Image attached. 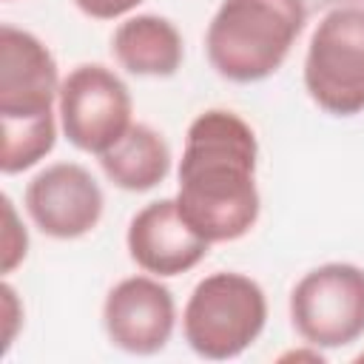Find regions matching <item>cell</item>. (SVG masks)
<instances>
[{
    "label": "cell",
    "mask_w": 364,
    "mask_h": 364,
    "mask_svg": "<svg viewBox=\"0 0 364 364\" xmlns=\"http://www.w3.org/2000/svg\"><path fill=\"white\" fill-rule=\"evenodd\" d=\"M142 0H74V6L94 20H117L134 11Z\"/></svg>",
    "instance_id": "5bb4252c"
},
{
    "label": "cell",
    "mask_w": 364,
    "mask_h": 364,
    "mask_svg": "<svg viewBox=\"0 0 364 364\" xmlns=\"http://www.w3.org/2000/svg\"><path fill=\"white\" fill-rule=\"evenodd\" d=\"M125 245L136 267L159 279L193 270L210 250V242L199 236L179 213L176 199L148 202L131 219Z\"/></svg>",
    "instance_id": "30bf717a"
},
{
    "label": "cell",
    "mask_w": 364,
    "mask_h": 364,
    "mask_svg": "<svg viewBox=\"0 0 364 364\" xmlns=\"http://www.w3.org/2000/svg\"><path fill=\"white\" fill-rule=\"evenodd\" d=\"M304 91L333 117L364 111V6H336L316 23L304 54Z\"/></svg>",
    "instance_id": "5b68a950"
},
{
    "label": "cell",
    "mask_w": 364,
    "mask_h": 364,
    "mask_svg": "<svg viewBox=\"0 0 364 364\" xmlns=\"http://www.w3.org/2000/svg\"><path fill=\"white\" fill-rule=\"evenodd\" d=\"M60 125L85 154H105L131 128L134 100L119 74L102 63H82L60 82Z\"/></svg>",
    "instance_id": "52a82bcc"
},
{
    "label": "cell",
    "mask_w": 364,
    "mask_h": 364,
    "mask_svg": "<svg viewBox=\"0 0 364 364\" xmlns=\"http://www.w3.org/2000/svg\"><path fill=\"white\" fill-rule=\"evenodd\" d=\"M267 324V299L256 279L233 270L205 276L182 310L188 347L208 361L242 355Z\"/></svg>",
    "instance_id": "277c9868"
},
{
    "label": "cell",
    "mask_w": 364,
    "mask_h": 364,
    "mask_svg": "<svg viewBox=\"0 0 364 364\" xmlns=\"http://www.w3.org/2000/svg\"><path fill=\"white\" fill-rule=\"evenodd\" d=\"M256 159V134L239 114L210 108L188 125L173 199L188 225L210 245L236 242L253 230L262 210Z\"/></svg>",
    "instance_id": "6da1fadb"
},
{
    "label": "cell",
    "mask_w": 364,
    "mask_h": 364,
    "mask_svg": "<svg viewBox=\"0 0 364 364\" xmlns=\"http://www.w3.org/2000/svg\"><path fill=\"white\" fill-rule=\"evenodd\" d=\"M26 210L40 233L80 239L102 219L105 196L100 182L77 162H54L26 185Z\"/></svg>",
    "instance_id": "ba28073f"
},
{
    "label": "cell",
    "mask_w": 364,
    "mask_h": 364,
    "mask_svg": "<svg viewBox=\"0 0 364 364\" xmlns=\"http://www.w3.org/2000/svg\"><path fill=\"white\" fill-rule=\"evenodd\" d=\"M0 293H3V316H6V347L14 341V327H17V318L23 316V313H17V293H14V287L6 282L3 287H0Z\"/></svg>",
    "instance_id": "9a60e30c"
},
{
    "label": "cell",
    "mask_w": 364,
    "mask_h": 364,
    "mask_svg": "<svg viewBox=\"0 0 364 364\" xmlns=\"http://www.w3.org/2000/svg\"><path fill=\"white\" fill-rule=\"evenodd\" d=\"M117 63L136 77H173L182 65L185 46L179 28L159 14H134L111 37Z\"/></svg>",
    "instance_id": "8fae6325"
},
{
    "label": "cell",
    "mask_w": 364,
    "mask_h": 364,
    "mask_svg": "<svg viewBox=\"0 0 364 364\" xmlns=\"http://www.w3.org/2000/svg\"><path fill=\"white\" fill-rule=\"evenodd\" d=\"M100 165L117 188L142 193L165 182L171 171V148L156 128L145 122H131L122 139L100 154Z\"/></svg>",
    "instance_id": "7c38bea8"
},
{
    "label": "cell",
    "mask_w": 364,
    "mask_h": 364,
    "mask_svg": "<svg viewBox=\"0 0 364 364\" xmlns=\"http://www.w3.org/2000/svg\"><path fill=\"white\" fill-rule=\"evenodd\" d=\"M60 97L57 60L26 28L0 26V128L3 173L34 168L57 142L54 100Z\"/></svg>",
    "instance_id": "7a4b0ae2"
},
{
    "label": "cell",
    "mask_w": 364,
    "mask_h": 364,
    "mask_svg": "<svg viewBox=\"0 0 364 364\" xmlns=\"http://www.w3.org/2000/svg\"><path fill=\"white\" fill-rule=\"evenodd\" d=\"M304 23V0H222L205 31L208 63L230 82L267 80L287 60Z\"/></svg>",
    "instance_id": "3957f363"
},
{
    "label": "cell",
    "mask_w": 364,
    "mask_h": 364,
    "mask_svg": "<svg viewBox=\"0 0 364 364\" xmlns=\"http://www.w3.org/2000/svg\"><path fill=\"white\" fill-rule=\"evenodd\" d=\"M0 199H3V219H6V228H3V273L9 276L28 253V233L20 225L14 202L9 199V193H3Z\"/></svg>",
    "instance_id": "4fadbf2b"
},
{
    "label": "cell",
    "mask_w": 364,
    "mask_h": 364,
    "mask_svg": "<svg viewBox=\"0 0 364 364\" xmlns=\"http://www.w3.org/2000/svg\"><path fill=\"white\" fill-rule=\"evenodd\" d=\"M358 361H364V353H361V355H358Z\"/></svg>",
    "instance_id": "2e32d148"
},
{
    "label": "cell",
    "mask_w": 364,
    "mask_h": 364,
    "mask_svg": "<svg viewBox=\"0 0 364 364\" xmlns=\"http://www.w3.org/2000/svg\"><path fill=\"white\" fill-rule=\"evenodd\" d=\"M290 321L316 350L358 341L364 336V267L327 262L304 273L290 293Z\"/></svg>",
    "instance_id": "8992f818"
},
{
    "label": "cell",
    "mask_w": 364,
    "mask_h": 364,
    "mask_svg": "<svg viewBox=\"0 0 364 364\" xmlns=\"http://www.w3.org/2000/svg\"><path fill=\"white\" fill-rule=\"evenodd\" d=\"M102 327L114 347L131 355H154L165 350L176 327L173 293L159 276H128L108 290Z\"/></svg>",
    "instance_id": "9c48e42d"
}]
</instances>
